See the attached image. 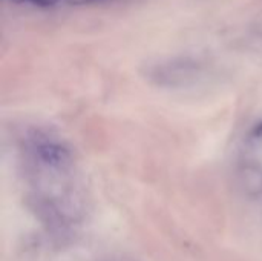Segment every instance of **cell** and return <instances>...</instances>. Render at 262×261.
Here are the masks:
<instances>
[{"label": "cell", "mask_w": 262, "mask_h": 261, "mask_svg": "<svg viewBox=\"0 0 262 261\" xmlns=\"http://www.w3.org/2000/svg\"><path fill=\"white\" fill-rule=\"evenodd\" d=\"M17 160L25 202L55 238L74 235L88 220L91 194L80 158L57 129L32 125L21 131Z\"/></svg>", "instance_id": "cell-1"}, {"label": "cell", "mask_w": 262, "mask_h": 261, "mask_svg": "<svg viewBox=\"0 0 262 261\" xmlns=\"http://www.w3.org/2000/svg\"><path fill=\"white\" fill-rule=\"evenodd\" d=\"M12 3L17 5H29V6H37V8H51V6H58V5H89L94 2L100 0H11Z\"/></svg>", "instance_id": "cell-2"}]
</instances>
